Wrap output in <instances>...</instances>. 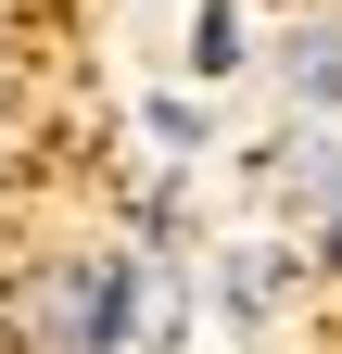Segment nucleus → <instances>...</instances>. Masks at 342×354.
<instances>
[{"label":"nucleus","instance_id":"obj_4","mask_svg":"<svg viewBox=\"0 0 342 354\" xmlns=\"http://www.w3.org/2000/svg\"><path fill=\"white\" fill-rule=\"evenodd\" d=\"M279 64H291V88H305L317 114H342V26H305V38L279 51Z\"/></svg>","mask_w":342,"mask_h":354},{"label":"nucleus","instance_id":"obj_6","mask_svg":"<svg viewBox=\"0 0 342 354\" xmlns=\"http://www.w3.org/2000/svg\"><path fill=\"white\" fill-rule=\"evenodd\" d=\"M152 140L165 152H203V102H152Z\"/></svg>","mask_w":342,"mask_h":354},{"label":"nucleus","instance_id":"obj_1","mask_svg":"<svg viewBox=\"0 0 342 354\" xmlns=\"http://www.w3.org/2000/svg\"><path fill=\"white\" fill-rule=\"evenodd\" d=\"M127 253H64L38 279V354H127Z\"/></svg>","mask_w":342,"mask_h":354},{"label":"nucleus","instance_id":"obj_2","mask_svg":"<svg viewBox=\"0 0 342 354\" xmlns=\"http://www.w3.org/2000/svg\"><path fill=\"white\" fill-rule=\"evenodd\" d=\"M190 342V279H178V266H140V279H127V354H178Z\"/></svg>","mask_w":342,"mask_h":354},{"label":"nucleus","instance_id":"obj_5","mask_svg":"<svg viewBox=\"0 0 342 354\" xmlns=\"http://www.w3.org/2000/svg\"><path fill=\"white\" fill-rule=\"evenodd\" d=\"M190 64H203V76L241 64V13H228V0H203V13H190Z\"/></svg>","mask_w":342,"mask_h":354},{"label":"nucleus","instance_id":"obj_3","mask_svg":"<svg viewBox=\"0 0 342 354\" xmlns=\"http://www.w3.org/2000/svg\"><path fill=\"white\" fill-rule=\"evenodd\" d=\"M279 291H291V253H267V241H253V253H228V266H216V317H228L241 342H253V329L279 317Z\"/></svg>","mask_w":342,"mask_h":354}]
</instances>
